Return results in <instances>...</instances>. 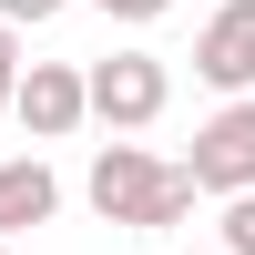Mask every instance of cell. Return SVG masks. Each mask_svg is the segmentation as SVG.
<instances>
[{"label":"cell","instance_id":"7a4b0ae2","mask_svg":"<svg viewBox=\"0 0 255 255\" xmlns=\"http://www.w3.org/2000/svg\"><path fill=\"white\" fill-rule=\"evenodd\" d=\"M163 102H174L163 51H113V61H92V123L143 133V123H163Z\"/></svg>","mask_w":255,"mask_h":255},{"label":"cell","instance_id":"3957f363","mask_svg":"<svg viewBox=\"0 0 255 255\" xmlns=\"http://www.w3.org/2000/svg\"><path fill=\"white\" fill-rule=\"evenodd\" d=\"M184 174H194L204 194H255V92H235L225 113H204V123H194Z\"/></svg>","mask_w":255,"mask_h":255},{"label":"cell","instance_id":"8992f818","mask_svg":"<svg viewBox=\"0 0 255 255\" xmlns=\"http://www.w3.org/2000/svg\"><path fill=\"white\" fill-rule=\"evenodd\" d=\"M51 204H61V174H51L41 153H10V163H0V235L51 225Z\"/></svg>","mask_w":255,"mask_h":255},{"label":"cell","instance_id":"ba28073f","mask_svg":"<svg viewBox=\"0 0 255 255\" xmlns=\"http://www.w3.org/2000/svg\"><path fill=\"white\" fill-rule=\"evenodd\" d=\"M10 92H20V20H0V113H10Z\"/></svg>","mask_w":255,"mask_h":255},{"label":"cell","instance_id":"8fae6325","mask_svg":"<svg viewBox=\"0 0 255 255\" xmlns=\"http://www.w3.org/2000/svg\"><path fill=\"white\" fill-rule=\"evenodd\" d=\"M0 255H10V235H0Z\"/></svg>","mask_w":255,"mask_h":255},{"label":"cell","instance_id":"277c9868","mask_svg":"<svg viewBox=\"0 0 255 255\" xmlns=\"http://www.w3.org/2000/svg\"><path fill=\"white\" fill-rule=\"evenodd\" d=\"M10 113H20V133H31V143L82 133V123H92V72H82V61H20Z\"/></svg>","mask_w":255,"mask_h":255},{"label":"cell","instance_id":"30bf717a","mask_svg":"<svg viewBox=\"0 0 255 255\" xmlns=\"http://www.w3.org/2000/svg\"><path fill=\"white\" fill-rule=\"evenodd\" d=\"M61 0H0V20H20V31H31V20H51Z\"/></svg>","mask_w":255,"mask_h":255},{"label":"cell","instance_id":"52a82bcc","mask_svg":"<svg viewBox=\"0 0 255 255\" xmlns=\"http://www.w3.org/2000/svg\"><path fill=\"white\" fill-rule=\"evenodd\" d=\"M225 255H255V194H225V225H215Z\"/></svg>","mask_w":255,"mask_h":255},{"label":"cell","instance_id":"6da1fadb","mask_svg":"<svg viewBox=\"0 0 255 255\" xmlns=\"http://www.w3.org/2000/svg\"><path fill=\"white\" fill-rule=\"evenodd\" d=\"M82 194H92V215H102V225L163 235V225H184V215L204 204V184L184 174V163L143 153V143H102V153H92V174H82Z\"/></svg>","mask_w":255,"mask_h":255},{"label":"cell","instance_id":"7c38bea8","mask_svg":"<svg viewBox=\"0 0 255 255\" xmlns=\"http://www.w3.org/2000/svg\"><path fill=\"white\" fill-rule=\"evenodd\" d=\"M204 255H225V245H204Z\"/></svg>","mask_w":255,"mask_h":255},{"label":"cell","instance_id":"9c48e42d","mask_svg":"<svg viewBox=\"0 0 255 255\" xmlns=\"http://www.w3.org/2000/svg\"><path fill=\"white\" fill-rule=\"evenodd\" d=\"M92 10H102V20H163L174 0H92Z\"/></svg>","mask_w":255,"mask_h":255},{"label":"cell","instance_id":"5b68a950","mask_svg":"<svg viewBox=\"0 0 255 255\" xmlns=\"http://www.w3.org/2000/svg\"><path fill=\"white\" fill-rule=\"evenodd\" d=\"M194 82H215L225 102L255 92V0H215V20L194 31Z\"/></svg>","mask_w":255,"mask_h":255}]
</instances>
